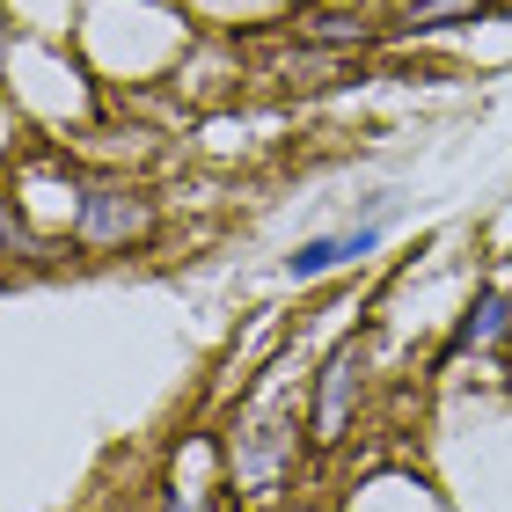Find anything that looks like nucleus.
<instances>
[{
	"label": "nucleus",
	"instance_id": "nucleus-1",
	"mask_svg": "<svg viewBox=\"0 0 512 512\" xmlns=\"http://www.w3.org/2000/svg\"><path fill=\"white\" fill-rule=\"evenodd\" d=\"M359 395H366V344H359V337H344L337 352L322 359L315 395H308V432H315V447H337V439L352 432Z\"/></svg>",
	"mask_w": 512,
	"mask_h": 512
},
{
	"label": "nucleus",
	"instance_id": "nucleus-2",
	"mask_svg": "<svg viewBox=\"0 0 512 512\" xmlns=\"http://www.w3.org/2000/svg\"><path fill=\"white\" fill-rule=\"evenodd\" d=\"M74 235H81V249H132L154 235V205L125 191V183H88L74 205Z\"/></svg>",
	"mask_w": 512,
	"mask_h": 512
},
{
	"label": "nucleus",
	"instance_id": "nucleus-3",
	"mask_svg": "<svg viewBox=\"0 0 512 512\" xmlns=\"http://www.w3.org/2000/svg\"><path fill=\"white\" fill-rule=\"evenodd\" d=\"M300 447V432H293V417L286 410H256L249 425H242V447H235V476H242V491H278V476H286V461Z\"/></svg>",
	"mask_w": 512,
	"mask_h": 512
},
{
	"label": "nucleus",
	"instance_id": "nucleus-4",
	"mask_svg": "<svg viewBox=\"0 0 512 512\" xmlns=\"http://www.w3.org/2000/svg\"><path fill=\"white\" fill-rule=\"evenodd\" d=\"M505 344H512V286H476V300L447 337V359H491Z\"/></svg>",
	"mask_w": 512,
	"mask_h": 512
},
{
	"label": "nucleus",
	"instance_id": "nucleus-5",
	"mask_svg": "<svg viewBox=\"0 0 512 512\" xmlns=\"http://www.w3.org/2000/svg\"><path fill=\"white\" fill-rule=\"evenodd\" d=\"M491 0H410L403 8V30L425 37V30H461V22H483Z\"/></svg>",
	"mask_w": 512,
	"mask_h": 512
},
{
	"label": "nucleus",
	"instance_id": "nucleus-6",
	"mask_svg": "<svg viewBox=\"0 0 512 512\" xmlns=\"http://www.w3.org/2000/svg\"><path fill=\"white\" fill-rule=\"evenodd\" d=\"M300 37L330 44V52H352V44H374V22L366 15H300Z\"/></svg>",
	"mask_w": 512,
	"mask_h": 512
},
{
	"label": "nucleus",
	"instance_id": "nucleus-7",
	"mask_svg": "<svg viewBox=\"0 0 512 512\" xmlns=\"http://www.w3.org/2000/svg\"><path fill=\"white\" fill-rule=\"evenodd\" d=\"M337 264H344V235H315V242H300V249L286 256L293 278H322V271H337Z\"/></svg>",
	"mask_w": 512,
	"mask_h": 512
},
{
	"label": "nucleus",
	"instance_id": "nucleus-8",
	"mask_svg": "<svg viewBox=\"0 0 512 512\" xmlns=\"http://www.w3.org/2000/svg\"><path fill=\"white\" fill-rule=\"evenodd\" d=\"M161 512H213V491H205L198 476H183V469H176V483H169V505H161Z\"/></svg>",
	"mask_w": 512,
	"mask_h": 512
},
{
	"label": "nucleus",
	"instance_id": "nucleus-9",
	"mask_svg": "<svg viewBox=\"0 0 512 512\" xmlns=\"http://www.w3.org/2000/svg\"><path fill=\"white\" fill-rule=\"evenodd\" d=\"M0 249H15V256H44V242L22 227V213L15 205H0Z\"/></svg>",
	"mask_w": 512,
	"mask_h": 512
}]
</instances>
